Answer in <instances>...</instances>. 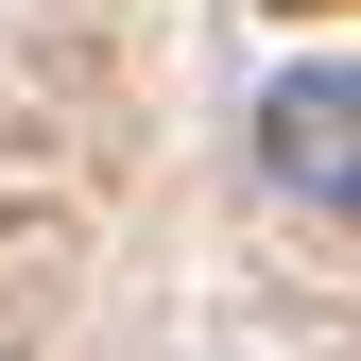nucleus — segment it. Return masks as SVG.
<instances>
[{"mask_svg": "<svg viewBox=\"0 0 361 361\" xmlns=\"http://www.w3.org/2000/svg\"><path fill=\"white\" fill-rule=\"evenodd\" d=\"M258 172H276L293 207L361 224V69H276L258 86Z\"/></svg>", "mask_w": 361, "mask_h": 361, "instance_id": "obj_1", "label": "nucleus"}]
</instances>
